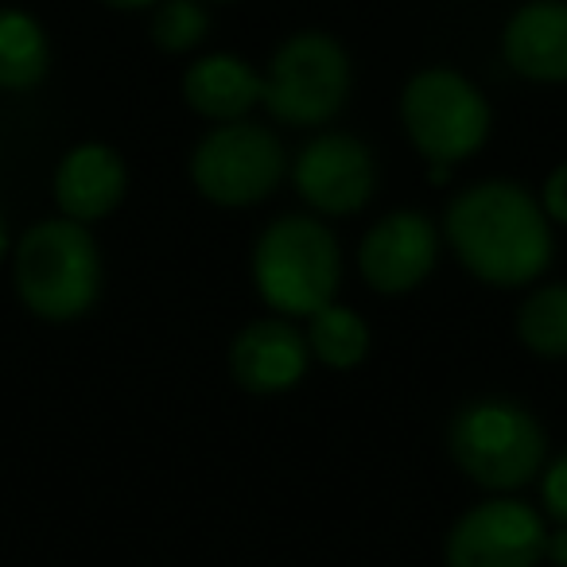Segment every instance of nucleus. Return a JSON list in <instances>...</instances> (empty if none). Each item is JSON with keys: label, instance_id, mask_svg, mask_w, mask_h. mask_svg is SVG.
<instances>
[{"label": "nucleus", "instance_id": "nucleus-1", "mask_svg": "<svg viewBox=\"0 0 567 567\" xmlns=\"http://www.w3.org/2000/svg\"><path fill=\"white\" fill-rule=\"evenodd\" d=\"M447 237L458 260L478 280L520 288L551 260V234L544 210L525 187L489 179L463 190L447 210Z\"/></svg>", "mask_w": 567, "mask_h": 567}, {"label": "nucleus", "instance_id": "nucleus-2", "mask_svg": "<svg viewBox=\"0 0 567 567\" xmlns=\"http://www.w3.org/2000/svg\"><path fill=\"white\" fill-rule=\"evenodd\" d=\"M102 260L82 221L59 218L28 229L17 249V288L28 311L48 323H66L94 308Z\"/></svg>", "mask_w": 567, "mask_h": 567}, {"label": "nucleus", "instance_id": "nucleus-3", "mask_svg": "<svg viewBox=\"0 0 567 567\" xmlns=\"http://www.w3.org/2000/svg\"><path fill=\"white\" fill-rule=\"evenodd\" d=\"M252 280L268 308L284 316H316L339 288V245L316 218H280L260 234Z\"/></svg>", "mask_w": 567, "mask_h": 567}, {"label": "nucleus", "instance_id": "nucleus-4", "mask_svg": "<svg viewBox=\"0 0 567 567\" xmlns=\"http://www.w3.org/2000/svg\"><path fill=\"white\" fill-rule=\"evenodd\" d=\"M350 97V55L327 32H300L280 43L260 74V102L276 121L311 128L331 121Z\"/></svg>", "mask_w": 567, "mask_h": 567}, {"label": "nucleus", "instance_id": "nucleus-5", "mask_svg": "<svg viewBox=\"0 0 567 567\" xmlns=\"http://www.w3.org/2000/svg\"><path fill=\"white\" fill-rule=\"evenodd\" d=\"M544 432L520 404L478 401L466 404L451 424V455L478 486L517 489L540 471Z\"/></svg>", "mask_w": 567, "mask_h": 567}, {"label": "nucleus", "instance_id": "nucleus-6", "mask_svg": "<svg viewBox=\"0 0 567 567\" xmlns=\"http://www.w3.org/2000/svg\"><path fill=\"white\" fill-rule=\"evenodd\" d=\"M401 117L412 144L432 159L435 167L458 164L474 156L489 136V105L471 79L447 66L420 71L404 86Z\"/></svg>", "mask_w": 567, "mask_h": 567}, {"label": "nucleus", "instance_id": "nucleus-7", "mask_svg": "<svg viewBox=\"0 0 567 567\" xmlns=\"http://www.w3.org/2000/svg\"><path fill=\"white\" fill-rule=\"evenodd\" d=\"M190 179L218 206H252L284 179V148L265 125L226 121L190 156Z\"/></svg>", "mask_w": 567, "mask_h": 567}, {"label": "nucleus", "instance_id": "nucleus-8", "mask_svg": "<svg viewBox=\"0 0 567 567\" xmlns=\"http://www.w3.org/2000/svg\"><path fill=\"white\" fill-rule=\"evenodd\" d=\"M544 520L520 502H486L447 536V567H536L544 559Z\"/></svg>", "mask_w": 567, "mask_h": 567}, {"label": "nucleus", "instance_id": "nucleus-9", "mask_svg": "<svg viewBox=\"0 0 567 567\" xmlns=\"http://www.w3.org/2000/svg\"><path fill=\"white\" fill-rule=\"evenodd\" d=\"M373 183L378 172L370 148L347 133L316 136L296 159V187L323 214L362 210L373 195Z\"/></svg>", "mask_w": 567, "mask_h": 567}, {"label": "nucleus", "instance_id": "nucleus-10", "mask_svg": "<svg viewBox=\"0 0 567 567\" xmlns=\"http://www.w3.org/2000/svg\"><path fill=\"white\" fill-rule=\"evenodd\" d=\"M370 288L385 296L412 292L435 265V226L416 210H396L365 234L358 252Z\"/></svg>", "mask_w": 567, "mask_h": 567}, {"label": "nucleus", "instance_id": "nucleus-11", "mask_svg": "<svg viewBox=\"0 0 567 567\" xmlns=\"http://www.w3.org/2000/svg\"><path fill=\"white\" fill-rule=\"evenodd\" d=\"M502 55L528 82H567V0L520 4L502 32Z\"/></svg>", "mask_w": 567, "mask_h": 567}, {"label": "nucleus", "instance_id": "nucleus-12", "mask_svg": "<svg viewBox=\"0 0 567 567\" xmlns=\"http://www.w3.org/2000/svg\"><path fill=\"white\" fill-rule=\"evenodd\" d=\"M229 365L249 393H284L308 370V342L284 319H260L237 334Z\"/></svg>", "mask_w": 567, "mask_h": 567}, {"label": "nucleus", "instance_id": "nucleus-13", "mask_svg": "<svg viewBox=\"0 0 567 567\" xmlns=\"http://www.w3.org/2000/svg\"><path fill=\"white\" fill-rule=\"evenodd\" d=\"M125 159L105 144H79L55 172V198L71 221H97L125 198Z\"/></svg>", "mask_w": 567, "mask_h": 567}, {"label": "nucleus", "instance_id": "nucleus-14", "mask_svg": "<svg viewBox=\"0 0 567 567\" xmlns=\"http://www.w3.org/2000/svg\"><path fill=\"white\" fill-rule=\"evenodd\" d=\"M183 97L210 121H241L260 102V74L237 55H206L183 74Z\"/></svg>", "mask_w": 567, "mask_h": 567}, {"label": "nucleus", "instance_id": "nucleus-15", "mask_svg": "<svg viewBox=\"0 0 567 567\" xmlns=\"http://www.w3.org/2000/svg\"><path fill=\"white\" fill-rule=\"evenodd\" d=\"M51 66L48 32L20 9H0V90H32Z\"/></svg>", "mask_w": 567, "mask_h": 567}, {"label": "nucleus", "instance_id": "nucleus-16", "mask_svg": "<svg viewBox=\"0 0 567 567\" xmlns=\"http://www.w3.org/2000/svg\"><path fill=\"white\" fill-rule=\"evenodd\" d=\"M311 350L331 370H354L370 350V331L358 311L327 303L311 316Z\"/></svg>", "mask_w": 567, "mask_h": 567}, {"label": "nucleus", "instance_id": "nucleus-17", "mask_svg": "<svg viewBox=\"0 0 567 567\" xmlns=\"http://www.w3.org/2000/svg\"><path fill=\"white\" fill-rule=\"evenodd\" d=\"M517 334L533 354L567 358V284H551L528 296L517 316Z\"/></svg>", "mask_w": 567, "mask_h": 567}, {"label": "nucleus", "instance_id": "nucleus-18", "mask_svg": "<svg viewBox=\"0 0 567 567\" xmlns=\"http://www.w3.org/2000/svg\"><path fill=\"white\" fill-rule=\"evenodd\" d=\"M210 32V17L198 0H159L152 17V43L167 55L195 51Z\"/></svg>", "mask_w": 567, "mask_h": 567}, {"label": "nucleus", "instance_id": "nucleus-19", "mask_svg": "<svg viewBox=\"0 0 567 567\" xmlns=\"http://www.w3.org/2000/svg\"><path fill=\"white\" fill-rule=\"evenodd\" d=\"M544 505L559 525H567V455L556 458L544 474Z\"/></svg>", "mask_w": 567, "mask_h": 567}, {"label": "nucleus", "instance_id": "nucleus-20", "mask_svg": "<svg viewBox=\"0 0 567 567\" xmlns=\"http://www.w3.org/2000/svg\"><path fill=\"white\" fill-rule=\"evenodd\" d=\"M544 210L567 226V164H559L544 183Z\"/></svg>", "mask_w": 567, "mask_h": 567}, {"label": "nucleus", "instance_id": "nucleus-21", "mask_svg": "<svg viewBox=\"0 0 567 567\" xmlns=\"http://www.w3.org/2000/svg\"><path fill=\"white\" fill-rule=\"evenodd\" d=\"M544 556H548L556 567H567V525H559V533L548 536V544H544Z\"/></svg>", "mask_w": 567, "mask_h": 567}, {"label": "nucleus", "instance_id": "nucleus-22", "mask_svg": "<svg viewBox=\"0 0 567 567\" xmlns=\"http://www.w3.org/2000/svg\"><path fill=\"white\" fill-rule=\"evenodd\" d=\"M110 9H121V12H141V9H156L159 0H102Z\"/></svg>", "mask_w": 567, "mask_h": 567}, {"label": "nucleus", "instance_id": "nucleus-23", "mask_svg": "<svg viewBox=\"0 0 567 567\" xmlns=\"http://www.w3.org/2000/svg\"><path fill=\"white\" fill-rule=\"evenodd\" d=\"M4 249H9V229H4V218H0V257H4Z\"/></svg>", "mask_w": 567, "mask_h": 567}, {"label": "nucleus", "instance_id": "nucleus-24", "mask_svg": "<svg viewBox=\"0 0 567 567\" xmlns=\"http://www.w3.org/2000/svg\"><path fill=\"white\" fill-rule=\"evenodd\" d=\"M218 4H234V0H218Z\"/></svg>", "mask_w": 567, "mask_h": 567}]
</instances>
